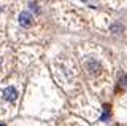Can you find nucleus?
<instances>
[{
    "label": "nucleus",
    "instance_id": "f257e3e1",
    "mask_svg": "<svg viewBox=\"0 0 127 126\" xmlns=\"http://www.w3.org/2000/svg\"><path fill=\"white\" fill-rule=\"evenodd\" d=\"M3 96H5L6 101H14L16 97H18V91H16L13 86H10V88H6L5 91H3Z\"/></svg>",
    "mask_w": 127,
    "mask_h": 126
},
{
    "label": "nucleus",
    "instance_id": "f03ea898",
    "mask_svg": "<svg viewBox=\"0 0 127 126\" xmlns=\"http://www.w3.org/2000/svg\"><path fill=\"white\" fill-rule=\"evenodd\" d=\"M32 22V16L29 13H21L19 14V24L21 26H29Z\"/></svg>",
    "mask_w": 127,
    "mask_h": 126
},
{
    "label": "nucleus",
    "instance_id": "7ed1b4c3",
    "mask_svg": "<svg viewBox=\"0 0 127 126\" xmlns=\"http://www.w3.org/2000/svg\"><path fill=\"white\" fill-rule=\"evenodd\" d=\"M103 109H105V113H103V117H102V120H106V118H108V105H105V107H103Z\"/></svg>",
    "mask_w": 127,
    "mask_h": 126
}]
</instances>
